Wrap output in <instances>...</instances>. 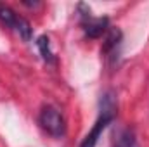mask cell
<instances>
[{"label": "cell", "instance_id": "3957f363", "mask_svg": "<svg viewBox=\"0 0 149 147\" xmlns=\"http://www.w3.org/2000/svg\"><path fill=\"white\" fill-rule=\"evenodd\" d=\"M0 21L7 28L14 30L23 40H30L31 38V24L24 17H21L19 14H16L9 5L0 3Z\"/></svg>", "mask_w": 149, "mask_h": 147}, {"label": "cell", "instance_id": "6da1fadb", "mask_svg": "<svg viewBox=\"0 0 149 147\" xmlns=\"http://www.w3.org/2000/svg\"><path fill=\"white\" fill-rule=\"evenodd\" d=\"M118 104H116V95L113 90H108L102 97H101V111H99V118L94 125V128L87 133V137L81 140L80 147H95L102 132L108 128V125L113 123V119L116 118L118 112Z\"/></svg>", "mask_w": 149, "mask_h": 147}, {"label": "cell", "instance_id": "5b68a950", "mask_svg": "<svg viewBox=\"0 0 149 147\" xmlns=\"http://www.w3.org/2000/svg\"><path fill=\"white\" fill-rule=\"evenodd\" d=\"M114 147H139L137 146V139H135L134 130H130V128L123 130V132L120 133L118 142L114 144Z\"/></svg>", "mask_w": 149, "mask_h": 147}, {"label": "cell", "instance_id": "7a4b0ae2", "mask_svg": "<svg viewBox=\"0 0 149 147\" xmlns=\"http://www.w3.org/2000/svg\"><path fill=\"white\" fill-rule=\"evenodd\" d=\"M38 121H40L42 128H43L49 135H52V137H56V139L64 137V133H66V119L63 118V114L56 109V107H52V106H43L42 111H40Z\"/></svg>", "mask_w": 149, "mask_h": 147}, {"label": "cell", "instance_id": "52a82bcc", "mask_svg": "<svg viewBox=\"0 0 149 147\" xmlns=\"http://www.w3.org/2000/svg\"><path fill=\"white\" fill-rule=\"evenodd\" d=\"M120 38H121L120 30H114V28H113L111 31H109V35H108V38H106L104 50H109V49H113V47H116V45H118V42H120Z\"/></svg>", "mask_w": 149, "mask_h": 147}, {"label": "cell", "instance_id": "277c9868", "mask_svg": "<svg viewBox=\"0 0 149 147\" xmlns=\"http://www.w3.org/2000/svg\"><path fill=\"white\" fill-rule=\"evenodd\" d=\"M109 19L108 17H94L90 16V9L81 14V26L88 38H99L108 30Z\"/></svg>", "mask_w": 149, "mask_h": 147}, {"label": "cell", "instance_id": "8992f818", "mask_svg": "<svg viewBox=\"0 0 149 147\" xmlns=\"http://www.w3.org/2000/svg\"><path fill=\"white\" fill-rule=\"evenodd\" d=\"M37 45H38V49H40V54H42L43 61L52 62V61H54V54L50 52V47H49V38L45 37V35H42V37L38 38Z\"/></svg>", "mask_w": 149, "mask_h": 147}]
</instances>
